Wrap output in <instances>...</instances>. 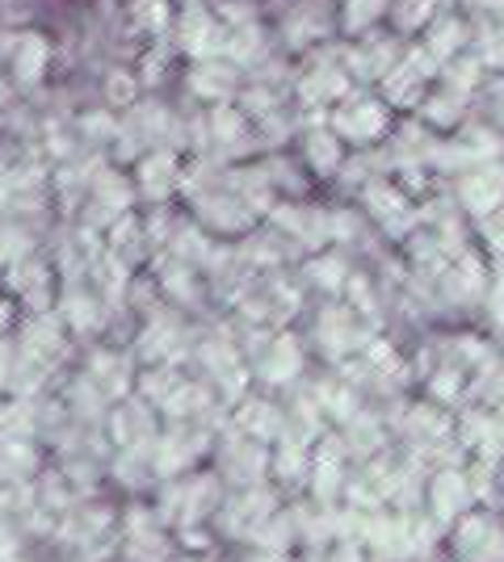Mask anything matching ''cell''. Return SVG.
I'll return each mask as SVG.
<instances>
[{"instance_id":"obj_1","label":"cell","mask_w":504,"mask_h":562,"mask_svg":"<svg viewBox=\"0 0 504 562\" xmlns=\"http://www.w3.org/2000/svg\"><path fill=\"white\" fill-rule=\"evenodd\" d=\"M119 562H172L165 520L147 504H131L119 520Z\"/></svg>"},{"instance_id":"obj_2","label":"cell","mask_w":504,"mask_h":562,"mask_svg":"<svg viewBox=\"0 0 504 562\" xmlns=\"http://www.w3.org/2000/svg\"><path fill=\"white\" fill-rule=\"evenodd\" d=\"M47 474V453L30 432H0V487L18 492Z\"/></svg>"},{"instance_id":"obj_3","label":"cell","mask_w":504,"mask_h":562,"mask_svg":"<svg viewBox=\"0 0 504 562\" xmlns=\"http://www.w3.org/2000/svg\"><path fill=\"white\" fill-rule=\"evenodd\" d=\"M30 559V538L22 533L18 516L0 513V562H22Z\"/></svg>"}]
</instances>
